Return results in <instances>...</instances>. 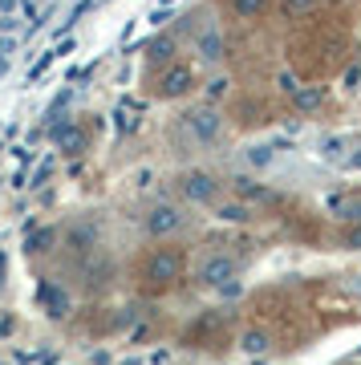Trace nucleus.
I'll list each match as a JSON object with an SVG mask.
<instances>
[{
  "label": "nucleus",
  "instance_id": "1",
  "mask_svg": "<svg viewBox=\"0 0 361 365\" xmlns=\"http://www.w3.org/2000/svg\"><path fill=\"white\" fill-rule=\"evenodd\" d=\"M293 57H297L305 78H329L333 69L345 66L349 37L337 25H321V29H312V33L293 41Z\"/></svg>",
  "mask_w": 361,
  "mask_h": 365
},
{
  "label": "nucleus",
  "instance_id": "2",
  "mask_svg": "<svg viewBox=\"0 0 361 365\" xmlns=\"http://www.w3.org/2000/svg\"><path fill=\"white\" fill-rule=\"evenodd\" d=\"M138 280L146 292H167L183 280V256L175 248H151L138 264Z\"/></svg>",
  "mask_w": 361,
  "mask_h": 365
},
{
  "label": "nucleus",
  "instance_id": "3",
  "mask_svg": "<svg viewBox=\"0 0 361 365\" xmlns=\"http://www.w3.org/2000/svg\"><path fill=\"white\" fill-rule=\"evenodd\" d=\"M179 130L187 134L195 146H207L223 134V114L215 106H191V110L179 118Z\"/></svg>",
  "mask_w": 361,
  "mask_h": 365
},
{
  "label": "nucleus",
  "instance_id": "4",
  "mask_svg": "<svg viewBox=\"0 0 361 365\" xmlns=\"http://www.w3.org/2000/svg\"><path fill=\"white\" fill-rule=\"evenodd\" d=\"M191 90H195V66H187V61H171V66L158 69V78H151V93L158 102H175Z\"/></svg>",
  "mask_w": 361,
  "mask_h": 365
},
{
  "label": "nucleus",
  "instance_id": "5",
  "mask_svg": "<svg viewBox=\"0 0 361 365\" xmlns=\"http://www.w3.org/2000/svg\"><path fill=\"white\" fill-rule=\"evenodd\" d=\"M175 187H179V195L191 207H207V203L220 199V179L211 170H183L179 179H175Z\"/></svg>",
  "mask_w": 361,
  "mask_h": 365
},
{
  "label": "nucleus",
  "instance_id": "6",
  "mask_svg": "<svg viewBox=\"0 0 361 365\" xmlns=\"http://www.w3.org/2000/svg\"><path fill=\"white\" fill-rule=\"evenodd\" d=\"M142 223H146V235L167 240V235L183 232L187 215H183V207H175V203H151V207H146V215H142Z\"/></svg>",
  "mask_w": 361,
  "mask_h": 365
},
{
  "label": "nucleus",
  "instance_id": "7",
  "mask_svg": "<svg viewBox=\"0 0 361 365\" xmlns=\"http://www.w3.org/2000/svg\"><path fill=\"white\" fill-rule=\"evenodd\" d=\"M235 272H240V264H235L232 256L215 252V256H207V260L199 264V284L203 288H228L235 280Z\"/></svg>",
  "mask_w": 361,
  "mask_h": 365
},
{
  "label": "nucleus",
  "instance_id": "8",
  "mask_svg": "<svg viewBox=\"0 0 361 365\" xmlns=\"http://www.w3.org/2000/svg\"><path fill=\"white\" fill-rule=\"evenodd\" d=\"M191 49L203 57V61H220L223 57V29L211 25V21H203V25H195L191 33Z\"/></svg>",
  "mask_w": 361,
  "mask_h": 365
},
{
  "label": "nucleus",
  "instance_id": "9",
  "mask_svg": "<svg viewBox=\"0 0 361 365\" xmlns=\"http://www.w3.org/2000/svg\"><path fill=\"white\" fill-rule=\"evenodd\" d=\"M276 0H223V9L235 16V21H264L272 13Z\"/></svg>",
  "mask_w": 361,
  "mask_h": 365
},
{
  "label": "nucleus",
  "instance_id": "10",
  "mask_svg": "<svg viewBox=\"0 0 361 365\" xmlns=\"http://www.w3.org/2000/svg\"><path fill=\"white\" fill-rule=\"evenodd\" d=\"M232 114L240 118V122H268V106L256 102V98H244V102L232 110Z\"/></svg>",
  "mask_w": 361,
  "mask_h": 365
},
{
  "label": "nucleus",
  "instance_id": "11",
  "mask_svg": "<svg viewBox=\"0 0 361 365\" xmlns=\"http://www.w3.org/2000/svg\"><path fill=\"white\" fill-rule=\"evenodd\" d=\"M57 143H61L65 155H81V146H86V134H81L78 126H69V130L57 134Z\"/></svg>",
  "mask_w": 361,
  "mask_h": 365
},
{
  "label": "nucleus",
  "instance_id": "12",
  "mask_svg": "<svg viewBox=\"0 0 361 365\" xmlns=\"http://www.w3.org/2000/svg\"><path fill=\"white\" fill-rule=\"evenodd\" d=\"M317 4H321V0H276V9H280L284 16H309Z\"/></svg>",
  "mask_w": 361,
  "mask_h": 365
},
{
  "label": "nucleus",
  "instance_id": "13",
  "mask_svg": "<svg viewBox=\"0 0 361 365\" xmlns=\"http://www.w3.org/2000/svg\"><path fill=\"white\" fill-rule=\"evenodd\" d=\"M220 220L248 223V220H252V207H248V203H220Z\"/></svg>",
  "mask_w": 361,
  "mask_h": 365
},
{
  "label": "nucleus",
  "instance_id": "14",
  "mask_svg": "<svg viewBox=\"0 0 361 365\" xmlns=\"http://www.w3.org/2000/svg\"><path fill=\"white\" fill-rule=\"evenodd\" d=\"M240 345H244L248 353H264L268 349V333H264V329H248L244 337H240Z\"/></svg>",
  "mask_w": 361,
  "mask_h": 365
},
{
  "label": "nucleus",
  "instance_id": "15",
  "mask_svg": "<svg viewBox=\"0 0 361 365\" xmlns=\"http://www.w3.org/2000/svg\"><path fill=\"white\" fill-rule=\"evenodd\" d=\"M171 66V37H163V41H155L151 45V66Z\"/></svg>",
  "mask_w": 361,
  "mask_h": 365
},
{
  "label": "nucleus",
  "instance_id": "16",
  "mask_svg": "<svg viewBox=\"0 0 361 365\" xmlns=\"http://www.w3.org/2000/svg\"><path fill=\"white\" fill-rule=\"evenodd\" d=\"M333 207H337V215H345V220H357L361 223V199H337Z\"/></svg>",
  "mask_w": 361,
  "mask_h": 365
},
{
  "label": "nucleus",
  "instance_id": "17",
  "mask_svg": "<svg viewBox=\"0 0 361 365\" xmlns=\"http://www.w3.org/2000/svg\"><path fill=\"white\" fill-rule=\"evenodd\" d=\"M297 106H300V110H312V106H321V86H312V90H300V93H297Z\"/></svg>",
  "mask_w": 361,
  "mask_h": 365
},
{
  "label": "nucleus",
  "instance_id": "18",
  "mask_svg": "<svg viewBox=\"0 0 361 365\" xmlns=\"http://www.w3.org/2000/svg\"><path fill=\"white\" fill-rule=\"evenodd\" d=\"M235 182H240V195H244V199H272L260 182H248V179H235Z\"/></svg>",
  "mask_w": 361,
  "mask_h": 365
},
{
  "label": "nucleus",
  "instance_id": "19",
  "mask_svg": "<svg viewBox=\"0 0 361 365\" xmlns=\"http://www.w3.org/2000/svg\"><path fill=\"white\" fill-rule=\"evenodd\" d=\"M341 244H345L349 252H361V223H353L345 235H341Z\"/></svg>",
  "mask_w": 361,
  "mask_h": 365
},
{
  "label": "nucleus",
  "instance_id": "20",
  "mask_svg": "<svg viewBox=\"0 0 361 365\" xmlns=\"http://www.w3.org/2000/svg\"><path fill=\"white\" fill-rule=\"evenodd\" d=\"M248 163H252V167H268V163H272L268 146H256V150H252V155H248Z\"/></svg>",
  "mask_w": 361,
  "mask_h": 365
},
{
  "label": "nucleus",
  "instance_id": "21",
  "mask_svg": "<svg viewBox=\"0 0 361 365\" xmlns=\"http://www.w3.org/2000/svg\"><path fill=\"white\" fill-rule=\"evenodd\" d=\"M357 292H361V280H357Z\"/></svg>",
  "mask_w": 361,
  "mask_h": 365
}]
</instances>
